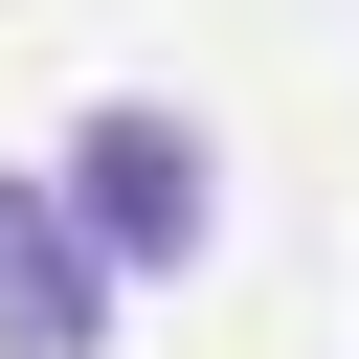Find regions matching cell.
<instances>
[{
    "label": "cell",
    "instance_id": "1",
    "mask_svg": "<svg viewBox=\"0 0 359 359\" xmlns=\"http://www.w3.org/2000/svg\"><path fill=\"white\" fill-rule=\"evenodd\" d=\"M45 202L90 224V269L135 292V269H202V224H224V180H202V112H157V90H112L67 157H45Z\"/></svg>",
    "mask_w": 359,
    "mask_h": 359
},
{
    "label": "cell",
    "instance_id": "2",
    "mask_svg": "<svg viewBox=\"0 0 359 359\" xmlns=\"http://www.w3.org/2000/svg\"><path fill=\"white\" fill-rule=\"evenodd\" d=\"M112 337V269H90V224L45 202V180H0V359H90Z\"/></svg>",
    "mask_w": 359,
    "mask_h": 359
}]
</instances>
